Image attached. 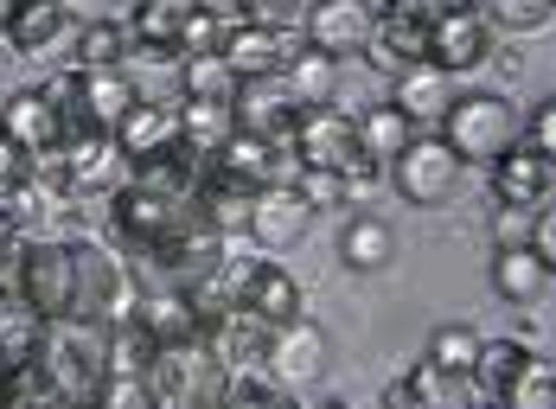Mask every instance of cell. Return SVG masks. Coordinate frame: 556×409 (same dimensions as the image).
<instances>
[{
	"label": "cell",
	"instance_id": "6f0895ef",
	"mask_svg": "<svg viewBox=\"0 0 556 409\" xmlns=\"http://www.w3.org/2000/svg\"><path fill=\"white\" fill-rule=\"evenodd\" d=\"M7 52H13V46H7V39H0V77H7Z\"/></svg>",
	"mask_w": 556,
	"mask_h": 409
},
{
	"label": "cell",
	"instance_id": "484cf974",
	"mask_svg": "<svg viewBox=\"0 0 556 409\" xmlns=\"http://www.w3.org/2000/svg\"><path fill=\"white\" fill-rule=\"evenodd\" d=\"M551 263L538 256V243H518V250H493V289L511 301V307H531V301H544L551 289Z\"/></svg>",
	"mask_w": 556,
	"mask_h": 409
},
{
	"label": "cell",
	"instance_id": "4fadbf2b",
	"mask_svg": "<svg viewBox=\"0 0 556 409\" xmlns=\"http://www.w3.org/2000/svg\"><path fill=\"white\" fill-rule=\"evenodd\" d=\"M243 231L256 237L263 250H294L301 237L314 231V205L301 199V186H263L243 212Z\"/></svg>",
	"mask_w": 556,
	"mask_h": 409
},
{
	"label": "cell",
	"instance_id": "e575fe53",
	"mask_svg": "<svg viewBox=\"0 0 556 409\" xmlns=\"http://www.w3.org/2000/svg\"><path fill=\"white\" fill-rule=\"evenodd\" d=\"M71 269H77V320H97L122 263H115L110 250H97V243H71Z\"/></svg>",
	"mask_w": 556,
	"mask_h": 409
},
{
	"label": "cell",
	"instance_id": "d590c367",
	"mask_svg": "<svg viewBox=\"0 0 556 409\" xmlns=\"http://www.w3.org/2000/svg\"><path fill=\"white\" fill-rule=\"evenodd\" d=\"M128 52H135V39L122 20H84L77 26V71H122Z\"/></svg>",
	"mask_w": 556,
	"mask_h": 409
},
{
	"label": "cell",
	"instance_id": "91938a15",
	"mask_svg": "<svg viewBox=\"0 0 556 409\" xmlns=\"http://www.w3.org/2000/svg\"><path fill=\"white\" fill-rule=\"evenodd\" d=\"M276 409H301V404H288V391H281V404H276Z\"/></svg>",
	"mask_w": 556,
	"mask_h": 409
},
{
	"label": "cell",
	"instance_id": "6da1fadb",
	"mask_svg": "<svg viewBox=\"0 0 556 409\" xmlns=\"http://www.w3.org/2000/svg\"><path fill=\"white\" fill-rule=\"evenodd\" d=\"M39 365L64 404H97V391L110 384V333L97 320H58V327H46Z\"/></svg>",
	"mask_w": 556,
	"mask_h": 409
},
{
	"label": "cell",
	"instance_id": "f5cc1de1",
	"mask_svg": "<svg viewBox=\"0 0 556 409\" xmlns=\"http://www.w3.org/2000/svg\"><path fill=\"white\" fill-rule=\"evenodd\" d=\"M384 7H396V13H422V20L442 13V0H384Z\"/></svg>",
	"mask_w": 556,
	"mask_h": 409
},
{
	"label": "cell",
	"instance_id": "816d5d0a",
	"mask_svg": "<svg viewBox=\"0 0 556 409\" xmlns=\"http://www.w3.org/2000/svg\"><path fill=\"white\" fill-rule=\"evenodd\" d=\"M538 256L551 263V276H556V199L538 212Z\"/></svg>",
	"mask_w": 556,
	"mask_h": 409
},
{
	"label": "cell",
	"instance_id": "3957f363",
	"mask_svg": "<svg viewBox=\"0 0 556 409\" xmlns=\"http://www.w3.org/2000/svg\"><path fill=\"white\" fill-rule=\"evenodd\" d=\"M192 218H199V205H186V199H173V192H154V186H141V179H128L122 192H110L115 237L135 243V250H148V256H161Z\"/></svg>",
	"mask_w": 556,
	"mask_h": 409
},
{
	"label": "cell",
	"instance_id": "11a10c76",
	"mask_svg": "<svg viewBox=\"0 0 556 409\" xmlns=\"http://www.w3.org/2000/svg\"><path fill=\"white\" fill-rule=\"evenodd\" d=\"M13 7H20V0H0V39H7V20H13Z\"/></svg>",
	"mask_w": 556,
	"mask_h": 409
},
{
	"label": "cell",
	"instance_id": "ba28073f",
	"mask_svg": "<svg viewBox=\"0 0 556 409\" xmlns=\"http://www.w3.org/2000/svg\"><path fill=\"white\" fill-rule=\"evenodd\" d=\"M64 199H77V192H122V174H135L128 167V154H122V141L103 135V128H71L64 135Z\"/></svg>",
	"mask_w": 556,
	"mask_h": 409
},
{
	"label": "cell",
	"instance_id": "cb8c5ba5",
	"mask_svg": "<svg viewBox=\"0 0 556 409\" xmlns=\"http://www.w3.org/2000/svg\"><path fill=\"white\" fill-rule=\"evenodd\" d=\"M161 263L173 269V282L186 289V282L212 276V269L224 263V231L212 225V218H205V212H199V218H192V225H186V231L173 237L167 250H161Z\"/></svg>",
	"mask_w": 556,
	"mask_h": 409
},
{
	"label": "cell",
	"instance_id": "d6a6232c",
	"mask_svg": "<svg viewBox=\"0 0 556 409\" xmlns=\"http://www.w3.org/2000/svg\"><path fill=\"white\" fill-rule=\"evenodd\" d=\"M403 384H409L416 409H473V378H454V371L429 365V358H416L403 371Z\"/></svg>",
	"mask_w": 556,
	"mask_h": 409
},
{
	"label": "cell",
	"instance_id": "9f6ffc18",
	"mask_svg": "<svg viewBox=\"0 0 556 409\" xmlns=\"http://www.w3.org/2000/svg\"><path fill=\"white\" fill-rule=\"evenodd\" d=\"M58 7H64V13H71V20H77V7H90V0H58Z\"/></svg>",
	"mask_w": 556,
	"mask_h": 409
},
{
	"label": "cell",
	"instance_id": "ac0fdd59",
	"mask_svg": "<svg viewBox=\"0 0 556 409\" xmlns=\"http://www.w3.org/2000/svg\"><path fill=\"white\" fill-rule=\"evenodd\" d=\"M199 0H141L128 13V39L141 59H186V20Z\"/></svg>",
	"mask_w": 556,
	"mask_h": 409
},
{
	"label": "cell",
	"instance_id": "f907efd6",
	"mask_svg": "<svg viewBox=\"0 0 556 409\" xmlns=\"http://www.w3.org/2000/svg\"><path fill=\"white\" fill-rule=\"evenodd\" d=\"M294 13V0H237V20H256V26H276Z\"/></svg>",
	"mask_w": 556,
	"mask_h": 409
},
{
	"label": "cell",
	"instance_id": "d6986e66",
	"mask_svg": "<svg viewBox=\"0 0 556 409\" xmlns=\"http://www.w3.org/2000/svg\"><path fill=\"white\" fill-rule=\"evenodd\" d=\"M237 128H256V135H269V141H294V116H301V103L288 97V84L276 77H256V84H237Z\"/></svg>",
	"mask_w": 556,
	"mask_h": 409
},
{
	"label": "cell",
	"instance_id": "db71d44e",
	"mask_svg": "<svg viewBox=\"0 0 556 409\" xmlns=\"http://www.w3.org/2000/svg\"><path fill=\"white\" fill-rule=\"evenodd\" d=\"M167 409H218L212 397H186V404H167Z\"/></svg>",
	"mask_w": 556,
	"mask_h": 409
},
{
	"label": "cell",
	"instance_id": "bcb514c9",
	"mask_svg": "<svg viewBox=\"0 0 556 409\" xmlns=\"http://www.w3.org/2000/svg\"><path fill=\"white\" fill-rule=\"evenodd\" d=\"M493 243H500V250L538 243V212H525V205H500V218H493Z\"/></svg>",
	"mask_w": 556,
	"mask_h": 409
},
{
	"label": "cell",
	"instance_id": "f6af8a7d",
	"mask_svg": "<svg viewBox=\"0 0 556 409\" xmlns=\"http://www.w3.org/2000/svg\"><path fill=\"white\" fill-rule=\"evenodd\" d=\"M224 33H230V20H224V13H212V7H192V20H186V59L218 52Z\"/></svg>",
	"mask_w": 556,
	"mask_h": 409
},
{
	"label": "cell",
	"instance_id": "f35d334b",
	"mask_svg": "<svg viewBox=\"0 0 556 409\" xmlns=\"http://www.w3.org/2000/svg\"><path fill=\"white\" fill-rule=\"evenodd\" d=\"M473 358H480V333L473 327H435L429 333V365H442V371H454V378H473Z\"/></svg>",
	"mask_w": 556,
	"mask_h": 409
},
{
	"label": "cell",
	"instance_id": "ab89813d",
	"mask_svg": "<svg viewBox=\"0 0 556 409\" xmlns=\"http://www.w3.org/2000/svg\"><path fill=\"white\" fill-rule=\"evenodd\" d=\"M141 301H148L141 276L122 263V269H115V282H110V294H103V314H97V327H103V333H115V327H135V320H141Z\"/></svg>",
	"mask_w": 556,
	"mask_h": 409
},
{
	"label": "cell",
	"instance_id": "52a82bcc",
	"mask_svg": "<svg viewBox=\"0 0 556 409\" xmlns=\"http://www.w3.org/2000/svg\"><path fill=\"white\" fill-rule=\"evenodd\" d=\"M294 161L301 167H327V174H352L365 154H358V116L339 110V103H314L294 116Z\"/></svg>",
	"mask_w": 556,
	"mask_h": 409
},
{
	"label": "cell",
	"instance_id": "5b68a950",
	"mask_svg": "<svg viewBox=\"0 0 556 409\" xmlns=\"http://www.w3.org/2000/svg\"><path fill=\"white\" fill-rule=\"evenodd\" d=\"M205 186L256 199L263 186H294V179H288V161H281V141L256 135V128H237L218 154H212V174H205Z\"/></svg>",
	"mask_w": 556,
	"mask_h": 409
},
{
	"label": "cell",
	"instance_id": "be15d7a7",
	"mask_svg": "<svg viewBox=\"0 0 556 409\" xmlns=\"http://www.w3.org/2000/svg\"><path fill=\"white\" fill-rule=\"evenodd\" d=\"M551 7H556V0H551Z\"/></svg>",
	"mask_w": 556,
	"mask_h": 409
},
{
	"label": "cell",
	"instance_id": "83f0119b",
	"mask_svg": "<svg viewBox=\"0 0 556 409\" xmlns=\"http://www.w3.org/2000/svg\"><path fill=\"white\" fill-rule=\"evenodd\" d=\"M39 346H46V320L26 307V294L0 289V371L7 365H33L39 358Z\"/></svg>",
	"mask_w": 556,
	"mask_h": 409
},
{
	"label": "cell",
	"instance_id": "680465c9",
	"mask_svg": "<svg viewBox=\"0 0 556 409\" xmlns=\"http://www.w3.org/2000/svg\"><path fill=\"white\" fill-rule=\"evenodd\" d=\"M314 409H352V404H339V397H327V404H314Z\"/></svg>",
	"mask_w": 556,
	"mask_h": 409
},
{
	"label": "cell",
	"instance_id": "f1b7e54d",
	"mask_svg": "<svg viewBox=\"0 0 556 409\" xmlns=\"http://www.w3.org/2000/svg\"><path fill=\"white\" fill-rule=\"evenodd\" d=\"M390 256H396V231H390L384 218H371V212H358V218L345 225V237H339V263L358 269V276L390 269Z\"/></svg>",
	"mask_w": 556,
	"mask_h": 409
},
{
	"label": "cell",
	"instance_id": "8d00e7d4",
	"mask_svg": "<svg viewBox=\"0 0 556 409\" xmlns=\"http://www.w3.org/2000/svg\"><path fill=\"white\" fill-rule=\"evenodd\" d=\"M179 97H186V103H237V71H230L218 52L179 59Z\"/></svg>",
	"mask_w": 556,
	"mask_h": 409
},
{
	"label": "cell",
	"instance_id": "74e56055",
	"mask_svg": "<svg viewBox=\"0 0 556 409\" xmlns=\"http://www.w3.org/2000/svg\"><path fill=\"white\" fill-rule=\"evenodd\" d=\"M218 409H276L281 404V384L269 378V371H224L218 397H212Z\"/></svg>",
	"mask_w": 556,
	"mask_h": 409
},
{
	"label": "cell",
	"instance_id": "b9f144b4",
	"mask_svg": "<svg viewBox=\"0 0 556 409\" xmlns=\"http://www.w3.org/2000/svg\"><path fill=\"white\" fill-rule=\"evenodd\" d=\"M500 409H556V371L531 358V365H525V378L500 397Z\"/></svg>",
	"mask_w": 556,
	"mask_h": 409
},
{
	"label": "cell",
	"instance_id": "7bdbcfd3",
	"mask_svg": "<svg viewBox=\"0 0 556 409\" xmlns=\"http://www.w3.org/2000/svg\"><path fill=\"white\" fill-rule=\"evenodd\" d=\"M480 13L505 26V33H538V26H551V0H480Z\"/></svg>",
	"mask_w": 556,
	"mask_h": 409
},
{
	"label": "cell",
	"instance_id": "ffe728a7",
	"mask_svg": "<svg viewBox=\"0 0 556 409\" xmlns=\"http://www.w3.org/2000/svg\"><path fill=\"white\" fill-rule=\"evenodd\" d=\"M365 59L378 64V71H390V77L409 71V64H429V20H422V13H396V7H384Z\"/></svg>",
	"mask_w": 556,
	"mask_h": 409
},
{
	"label": "cell",
	"instance_id": "681fc988",
	"mask_svg": "<svg viewBox=\"0 0 556 409\" xmlns=\"http://www.w3.org/2000/svg\"><path fill=\"white\" fill-rule=\"evenodd\" d=\"M525 141H531V148H538V154L556 167V97H544V103H538V116L525 122Z\"/></svg>",
	"mask_w": 556,
	"mask_h": 409
},
{
	"label": "cell",
	"instance_id": "2e32d148",
	"mask_svg": "<svg viewBox=\"0 0 556 409\" xmlns=\"http://www.w3.org/2000/svg\"><path fill=\"white\" fill-rule=\"evenodd\" d=\"M0 135L7 141H20L26 154H52V148H64V110H58L46 90H20V97H7L0 103Z\"/></svg>",
	"mask_w": 556,
	"mask_h": 409
},
{
	"label": "cell",
	"instance_id": "9a60e30c",
	"mask_svg": "<svg viewBox=\"0 0 556 409\" xmlns=\"http://www.w3.org/2000/svg\"><path fill=\"white\" fill-rule=\"evenodd\" d=\"M493 192H500V205H525V212H544L556 199V167L531 148V141H518L511 154L493 161Z\"/></svg>",
	"mask_w": 556,
	"mask_h": 409
},
{
	"label": "cell",
	"instance_id": "277c9868",
	"mask_svg": "<svg viewBox=\"0 0 556 409\" xmlns=\"http://www.w3.org/2000/svg\"><path fill=\"white\" fill-rule=\"evenodd\" d=\"M390 179H396V192L409 199V205H422V212H435V205H447L454 192H460V179H467V161L447 148L442 135H416L396 161H390Z\"/></svg>",
	"mask_w": 556,
	"mask_h": 409
},
{
	"label": "cell",
	"instance_id": "e0dca14e",
	"mask_svg": "<svg viewBox=\"0 0 556 409\" xmlns=\"http://www.w3.org/2000/svg\"><path fill=\"white\" fill-rule=\"evenodd\" d=\"M218 59L237 71V84H256V77H281L288 46H281V26H256V20H230Z\"/></svg>",
	"mask_w": 556,
	"mask_h": 409
},
{
	"label": "cell",
	"instance_id": "8fae6325",
	"mask_svg": "<svg viewBox=\"0 0 556 409\" xmlns=\"http://www.w3.org/2000/svg\"><path fill=\"white\" fill-rule=\"evenodd\" d=\"M486 52H493V20L480 7H454V13L429 20V64H442L447 77L486 64Z\"/></svg>",
	"mask_w": 556,
	"mask_h": 409
},
{
	"label": "cell",
	"instance_id": "30bf717a",
	"mask_svg": "<svg viewBox=\"0 0 556 409\" xmlns=\"http://www.w3.org/2000/svg\"><path fill=\"white\" fill-rule=\"evenodd\" d=\"M269 340H276V327L250 307H224L218 320H205V352L224 371H269Z\"/></svg>",
	"mask_w": 556,
	"mask_h": 409
},
{
	"label": "cell",
	"instance_id": "7dc6e473",
	"mask_svg": "<svg viewBox=\"0 0 556 409\" xmlns=\"http://www.w3.org/2000/svg\"><path fill=\"white\" fill-rule=\"evenodd\" d=\"M301 199L320 212V205H345V174H327V167H301Z\"/></svg>",
	"mask_w": 556,
	"mask_h": 409
},
{
	"label": "cell",
	"instance_id": "f546056e",
	"mask_svg": "<svg viewBox=\"0 0 556 409\" xmlns=\"http://www.w3.org/2000/svg\"><path fill=\"white\" fill-rule=\"evenodd\" d=\"M416 141V122L403 116L396 103H371L365 116H358V154L371 161V167H384V161H396L403 148Z\"/></svg>",
	"mask_w": 556,
	"mask_h": 409
},
{
	"label": "cell",
	"instance_id": "5bb4252c",
	"mask_svg": "<svg viewBox=\"0 0 556 409\" xmlns=\"http://www.w3.org/2000/svg\"><path fill=\"white\" fill-rule=\"evenodd\" d=\"M327 358H333L327 333H320V327L301 314V320L276 327V340H269V378H276L281 391H307V384H320Z\"/></svg>",
	"mask_w": 556,
	"mask_h": 409
},
{
	"label": "cell",
	"instance_id": "ee69618b",
	"mask_svg": "<svg viewBox=\"0 0 556 409\" xmlns=\"http://www.w3.org/2000/svg\"><path fill=\"white\" fill-rule=\"evenodd\" d=\"M97 409H161V397H154L148 378H110L97 391Z\"/></svg>",
	"mask_w": 556,
	"mask_h": 409
},
{
	"label": "cell",
	"instance_id": "8992f818",
	"mask_svg": "<svg viewBox=\"0 0 556 409\" xmlns=\"http://www.w3.org/2000/svg\"><path fill=\"white\" fill-rule=\"evenodd\" d=\"M20 294L26 307L58 327V320H77V269H71V243H26L20 250Z\"/></svg>",
	"mask_w": 556,
	"mask_h": 409
},
{
	"label": "cell",
	"instance_id": "4dcf8cb0",
	"mask_svg": "<svg viewBox=\"0 0 556 409\" xmlns=\"http://www.w3.org/2000/svg\"><path fill=\"white\" fill-rule=\"evenodd\" d=\"M525 365H531V346H525V340H480V358H473V391H480L486 404H500L505 391L525 378Z\"/></svg>",
	"mask_w": 556,
	"mask_h": 409
},
{
	"label": "cell",
	"instance_id": "7a4b0ae2",
	"mask_svg": "<svg viewBox=\"0 0 556 409\" xmlns=\"http://www.w3.org/2000/svg\"><path fill=\"white\" fill-rule=\"evenodd\" d=\"M518 135H525V122L511 110V97H454V110L442 116V141L467 161V167H493L500 154L518 148Z\"/></svg>",
	"mask_w": 556,
	"mask_h": 409
},
{
	"label": "cell",
	"instance_id": "7c38bea8",
	"mask_svg": "<svg viewBox=\"0 0 556 409\" xmlns=\"http://www.w3.org/2000/svg\"><path fill=\"white\" fill-rule=\"evenodd\" d=\"M135 103H141V90H135L128 71H77V103L64 110V128H103V135H115Z\"/></svg>",
	"mask_w": 556,
	"mask_h": 409
},
{
	"label": "cell",
	"instance_id": "c3c4849f",
	"mask_svg": "<svg viewBox=\"0 0 556 409\" xmlns=\"http://www.w3.org/2000/svg\"><path fill=\"white\" fill-rule=\"evenodd\" d=\"M26 186H33V154L0 135V192H26Z\"/></svg>",
	"mask_w": 556,
	"mask_h": 409
},
{
	"label": "cell",
	"instance_id": "d4e9b609",
	"mask_svg": "<svg viewBox=\"0 0 556 409\" xmlns=\"http://www.w3.org/2000/svg\"><path fill=\"white\" fill-rule=\"evenodd\" d=\"M237 307L263 314L269 327H288V320H301V282L281 263H250V282H243V301Z\"/></svg>",
	"mask_w": 556,
	"mask_h": 409
},
{
	"label": "cell",
	"instance_id": "6125c7cd",
	"mask_svg": "<svg viewBox=\"0 0 556 409\" xmlns=\"http://www.w3.org/2000/svg\"><path fill=\"white\" fill-rule=\"evenodd\" d=\"M493 409H500V404H493Z\"/></svg>",
	"mask_w": 556,
	"mask_h": 409
},
{
	"label": "cell",
	"instance_id": "9c48e42d",
	"mask_svg": "<svg viewBox=\"0 0 556 409\" xmlns=\"http://www.w3.org/2000/svg\"><path fill=\"white\" fill-rule=\"evenodd\" d=\"M378 33V7L371 0H307V46L327 59H352L371 52Z\"/></svg>",
	"mask_w": 556,
	"mask_h": 409
},
{
	"label": "cell",
	"instance_id": "1f68e13d",
	"mask_svg": "<svg viewBox=\"0 0 556 409\" xmlns=\"http://www.w3.org/2000/svg\"><path fill=\"white\" fill-rule=\"evenodd\" d=\"M333 77H339V59L314 52V46L288 52V64H281V84H288V97H294L301 110H314V103H333Z\"/></svg>",
	"mask_w": 556,
	"mask_h": 409
},
{
	"label": "cell",
	"instance_id": "60d3db41",
	"mask_svg": "<svg viewBox=\"0 0 556 409\" xmlns=\"http://www.w3.org/2000/svg\"><path fill=\"white\" fill-rule=\"evenodd\" d=\"M154 358H161V346L141 327H115L110 333V378H148Z\"/></svg>",
	"mask_w": 556,
	"mask_h": 409
},
{
	"label": "cell",
	"instance_id": "44dd1931",
	"mask_svg": "<svg viewBox=\"0 0 556 409\" xmlns=\"http://www.w3.org/2000/svg\"><path fill=\"white\" fill-rule=\"evenodd\" d=\"M115 141H122L128 167H141V161H154V154L179 148V110H173V103H148V97H141V103L122 116Z\"/></svg>",
	"mask_w": 556,
	"mask_h": 409
},
{
	"label": "cell",
	"instance_id": "836d02e7",
	"mask_svg": "<svg viewBox=\"0 0 556 409\" xmlns=\"http://www.w3.org/2000/svg\"><path fill=\"white\" fill-rule=\"evenodd\" d=\"M230 135H237V110L230 103H179V141L199 161H212Z\"/></svg>",
	"mask_w": 556,
	"mask_h": 409
},
{
	"label": "cell",
	"instance_id": "7402d4cb",
	"mask_svg": "<svg viewBox=\"0 0 556 409\" xmlns=\"http://www.w3.org/2000/svg\"><path fill=\"white\" fill-rule=\"evenodd\" d=\"M390 103L416 122V128H422V122H442L447 110H454V77H447L442 64H409V71H396Z\"/></svg>",
	"mask_w": 556,
	"mask_h": 409
},
{
	"label": "cell",
	"instance_id": "603a6c76",
	"mask_svg": "<svg viewBox=\"0 0 556 409\" xmlns=\"http://www.w3.org/2000/svg\"><path fill=\"white\" fill-rule=\"evenodd\" d=\"M7 46L13 52H58V46H77V26L58 0H20L7 20Z\"/></svg>",
	"mask_w": 556,
	"mask_h": 409
},
{
	"label": "cell",
	"instance_id": "4316f807",
	"mask_svg": "<svg viewBox=\"0 0 556 409\" xmlns=\"http://www.w3.org/2000/svg\"><path fill=\"white\" fill-rule=\"evenodd\" d=\"M154 346H186V340H205V320L199 307L186 301V289H167V294H148L141 301V320H135Z\"/></svg>",
	"mask_w": 556,
	"mask_h": 409
},
{
	"label": "cell",
	"instance_id": "94428289",
	"mask_svg": "<svg viewBox=\"0 0 556 409\" xmlns=\"http://www.w3.org/2000/svg\"><path fill=\"white\" fill-rule=\"evenodd\" d=\"M378 409H384V404H378Z\"/></svg>",
	"mask_w": 556,
	"mask_h": 409
}]
</instances>
